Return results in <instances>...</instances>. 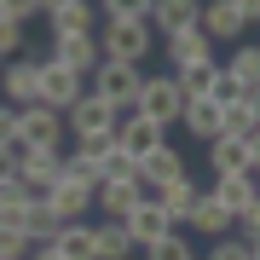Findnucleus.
I'll return each mask as SVG.
<instances>
[{"label":"nucleus","instance_id":"nucleus-1","mask_svg":"<svg viewBox=\"0 0 260 260\" xmlns=\"http://www.w3.org/2000/svg\"><path fill=\"white\" fill-rule=\"evenodd\" d=\"M150 18H104V35H99V47L104 58H121V64H145L150 58Z\"/></svg>","mask_w":260,"mask_h":260},{"label":"nucleus","instance_id":"nucleus-2","mask_svg":"<svg viewBox=\"0 0 260 260\" xmlns=\"http://www.w3.org/2000/svg\"><path fill=\"white\" fill-rule=\"evenodd\" d=\"M116 121H121V110H116V104H104L93 87H87V93L64 110L70 139H116Z\"/></svg>","mask_w":260,"mask_h":260},{"label":"nucleus","instance_id":"nucleus-3","mask_svg":"<svg viewBox=\"0 0 260 260\" xmlns=\"http://www.w3.org/2000/svg\"><path fill=\"white\" fill-rule=\"evenodd\" d=\"M81 93H87V75L64 70L58 58H35V104H52V110L64 116Z\"/></svg>","mask_w":260,"mask_h":260},{"label":"nucleus","instance_id":"nucleus-4","mask_svg":"<svg viewBox=\"0 0 260 260\" xmlns=\"http://www.w3.org/2000/svg\"><path fill=\"white\" fill-rule=\"evenodd\" d=\"M139 81H145V70L139 64H121V58H99V70H93V93L104 104H116V110H133Z\"/></svg>","mask_w":260,"mask_h":260},{"label":"nucleus","instance_id":"nucleus-5","mask_svg":"<svg viewBox=\"0 0 260 260\" xmlns=\"http://www.w3.org/2000/svg\"><path fill=\"white\" fill-rule=\"evenodd\" d=\"M133 110L150 116V121H162V127H174L179 110H185V93H179L174 75H145V81H139V99H133Z\"/></svg>","mask_w":260,"mask_h":260},{"label":"nucleus","instance_id":"nucleus-6","mask_svg":"<svg viewBox=\"0 0 260 260\" xmlns=\"http://www.w3.org/2000/svg\"><path fill=\"white\" fill-rule=\"evenodd\" d=\"M70 127L52 104H23L18 110V145H41V150H64Z\"/></svg>","mask_w":260,"mask_h":260},{"label":"nucleus","instance_id":"nucleus-7","mask_svg":"<svg viewBox=\"0 0 260 260\" xmlns=\"http://www.w3.org/2000/svg\"><path fill=\"white\" fill-rule=\"evenodd\" d=\"M185 174V156H179V145H156V150H145L139 156V197H150V203H156V191L168 185V179H179Z\"/></svg>","mask_w":260,"mask_h":260},{"label":"nucleus","instance_id":"nucleus-8","mask_svg":"<svg viewBox=\"0 0 260 260\" xmlns=\"http://www.w3.org/2000/svg\"><path fill=\"white\" fill-rule=\"evenodd\" d=\"M162 58H168V70H185V64H208V58H214V41L203 35V23L168 29V35H162Z\"/></svg>","mask_w":260,"mask_h":260},{"label":"nucleus","instance_id":"nucleus-9","mask_svg":"<svg viewBox=\"0 0 260 260\" xmlns=\"http://www.w3.org/2000/svg\"><path fill=\"white\" fill-rule=\"evenodd\" d=\"M58 162L64 150H41V145H18V179L29 185V197H47L58 185Z\"/></svg>","mask_w":260,"mask_h":260},{"label":"nucleus","instance_id":"nucleus-10","mask_svg":"<svg viewBox=\"0 0 260 260\" xmlns=\"http://www.w3.org/2000/svg\"><path fill=\"white\" fill-rule=\"evenodd\" d=\"M197 23H203V35L214 41V47H237L243 41V12L232 6V0H203V12H197Z\"/></svg>","mask_w":260,"mask_h":260},{"label":"nucleus","instance_id":"nucleus-11","mask_svg":"<svg viewBox=\"0 0 260 260\" xmlns=\"http://www.w3.org/2000/svg\"><path fill=\"white\" fill-rule=\"evenodd\" d=\"M121 232L133 237V249H145V243H156L162 232H174V220L162 214V203H150V197H139L127 214H121Z\"/></svg>","mask_w":260,"mask_h":260},{"label":"nucleus","instance_id":"nucleus-12","mask_svg":"<svg viewBox=\"0 0 260 260\" xmlns=\"http://www.w3.org/2000/svg\"><path fill=\"white\" fill-rule=\"evenodd\" d=\"M162 139H168L162 121H150V116H139V110H121V121H116V145H121V150L145 156V150H156Z\"/></svg>","mask_w":260,"mask_h":260},{"label":"nucleus","instance_id":"nucleus-13","mask_svg":"<svg viewBox=\"0 0 260 260\" xmlns=\"http://www.w3.org/2000/svg\"><path fill=\"white\" fill-rule=\"evenodd\" d=\"M52 58H58L64 70H75V75H93V70H99V58H104L99 29H93V35H58V41H52Z\"/></svg>","mask_w":260,"mask_h":260},{"label":"nucleus","instance_id":"nucleus-14","mask_svg":"<svg viewBox=\"0 0 260 260\" xmlns=\"http://www.w3.org/2000/svg\"><path fill=\"white\" fill-rule=\"evenodd\" d=\"M0 93H6V104H35V58H0Z\"/></svg>","mask_w":260,"mask_h":260},{"label":"nucleus","instance_id":"nucleus-15","mask_svg":"<svg viewBox=\"0 0 260 260\" xmlns=\"http://www.w3.org/2000/svg\"><path fill=\"white\" fill-rule=\"evenodd\" d=\"M133 203H139V179H99L93 185V214L99 220H121Z\"/></svg>","mask_w":260,"mask_h":260},{"label":"nucleus","instance_id":"nucleus-16","mask_svg":"<svg viewBox=\"0 0 260 260\" xmlns=\"http://www.w3.org/2000/svg\"><path fill=\"white\" fill-rule=\"evenodd\" d=\"M185 225H197V237H208V243H214V237H232V225H237V220H232V208H225L214 191H203Z\"/></svg>","mask_w":260,"mask_h":260},{"label":"nucleus","instance_id":"nucleus-17","mask_svg":"<svg viewBox=\"0 0 260 260\" xmlns=\"http://www.w3.org/2000/svg\"><path fill=\"white\" fill-rule=\"evenodd\" d=\"M47 29H52V41L58 35H93V29H99V6H93V0H70V6L47 12Z\"/></svg>","mask_w":260,"mask_h":260},{"label":"nucleus","instance_id":"nucleus-18","mask_svg":"<svg viewBox=\"0 0 260 260\" xmlns=\"http://www.w3.org/2000/svg\"><path fill=\"white\" fill-rule=\"evenodd\" d=\"M179 127H185L191 139H214V133H220V99L191 93V99H185V110H179Z\"/></svg>","mask_w":260,"mask_h":260},{"label":"nucleus","instance_id":"nucleus-19","mask_svg":"<svg viewBox=\"0 0 260 260\" xmlns=\"http://www.w3.org/2000/svg\"><path fill=\"white\" fill-rule=\"evenodd\" d=\"M197 197H203V191H197V179H191V174H179V179H168V185L156 191V203H162V214H168L174 225H185V220H191V208H197Z\"/></svg>","mask_w":260,"mask_h":260},{"label":"nucleus","instance_id":"nucleus-20","mask_svg":"<svg viewBox=\"0 0 260 260\" xmlns=\"http://www.w3.org/2000/svg\"><path fill=\"white\" fill-rule=\"evenodd\" d=\"M208 168H214V174H249V139L214 133V139H208Z\"/></svg>","mask_w":260,"mask_h":260},{"label":"nucleus","instance_id":"nucleus-21","mask_svg":"<svg viewBox=\"0 0 260 260\" xmlns=\"http://www.w3.org/2000/svg\"><path fill=\"white\" fill-rule=\"evenodd\" d=\"M52 249L64 260H99V249H93V214H87V220H64V232H58Z\"/></svg>","mask_w":260,"mask_h":260},{"label":"nucleus","instance_id":"nucleus-22","mask_svg":"<svg viewBox=\"0 0 260 260\" xmlns=\"http://www.w3.org/2000/svg\"><path fill=\"white\" fill-rule=\"evenodd\" d=\"M208 191L220 197L225 208H232V220H237L249 203H260V191H254V179H249V174H214V185H208Z\"/></svg>","mask_w":260,"mask_h":260},{"label":"nucleus","instance_id":"nucleus-23","mask_svg":"<svg viewBox=\"0 0 260 260\" xmlns=\"http://www.w3.org/2000/svg\"><path fill=\"white\" fill-rule=\"evenodd\" d=\"M197 12H203V0H150V29L156 35L185 29V23H197Z\"/></svg>","mask_w":260,"mask_h":260},{"label":"nucleus","instance_id":"nucleus-24","mask_svg":"<svg viewBox=\"0 0 260 260\" xmlns=\"http://www.w3.org/2000/svg\"><path fill=\"white\" fill-rule=\"evenodd\" d=\"M47 203L64 214V220H87V214H93V185H70V179H58V185L47 191Z\"/></svg>","mask_w":260,"mask_h":260},{"label":"nucleus","instance_id":"nucleus-25","mask_svg":"<svg viewBox=\"0 0 260 260\" xmlns=\"http://www.w3.org/2000/svg\"><path fill=\"white\" fill-rule=\"evenodd\" d=\"M23 232H29V243H58V232H64V214H58L47 197H35V203H29Z\"/></svg>","mask_w":260,"mask_h":260},{"label":"nucleus","instance_id":"nucleus-26","mask_svg":"<svg viewBox=\"0 0 260 260\" xmlns=\"http://www.w3.org/2000/svg\"><path fill=\"white\" fill-rule=\"evenodd\" d=\"M93 249H99V260H127L133 237L121 232V220H93Z\"/></svg>","mask_w":260,"mask_h":260},{"label":"nucleus","instance_id":"nucleus-27","mask_svg":"<svg viewBox=\"0 0 260 260\" xmlns=\"http://www.w3.org/2000/svg\"><path fill=\"white\" fill-rule=\"evenodd\" d=\"M145 260H197V249H191V237L174 225V232H162L156 243H145Z\"/></svg>","mask_w":260,"mask_h":260},{"label":"nucleus","instance_id":"nucleus-28","mask_svg":"<svg viewBox=\"0 0 260 260\" xmlns=\"http://www.w3.org/2000/svg\"><path fill=\"white\" fill-rule=\"evenodd\" d=\"M58 179H70V185H99L104 168L93 156H81V150H64V162H58Z\"/></svg>","mask_w":260,"mask_h":260},{"label":"nucleus","instance_id":"nucleus-29","mask_svg":"<svg viewBox=\"0 0 260 260\" xmlns=\"http://www.w3.org/2000/svg\"><path fill=\"white\" fill-rule=\"evenodd\" d=\"M220 133H232V139H249V133H254L249 93H243V99H232V104H220Z\"/></svg>","mask_w":260,"mask_h":260},{"label":"nucleus","instance_id":"nucleus-30","mask_svg":"<svg viewBox=\"0 0 260 260\" xmlns=\"http://www.w3.org/2000/svg\"><path fill=\"white\" fill-rule=\"evenodd\" d=\"M225 75H237L243 93H249V87H260V47H237L232 58H225Z\"/></svg>","mask_w":260,"mask_h":260},{"label":"nucleus","instance_id":"nucleus-31","mask_svg":"<svg viewBox=\"0 0 260 260\" xmlns=\"http://www.w3.org/2000/svg\"><path fill=\"white\" fill-rule=\"evenodd\" d=\"M168 75H174V81H179V93H208V87H214V75H220V64H214V58H208V64H185V70H168Z\"/></svg>","mask_w":260,"mask_h":260},{"label":"nucleus","instance_id":"nucleus-32","mask_svg":"<svg viewBox=\"0 0 260 260\" xmlns=\"http://www.w3.org/2000/svg\"><path fill=\"white\" fill-rule=\"evenodd\" d=\"M104 179H139V156L121 150V145H110L104 150Z\"/></svg>","mask_w":260,"mask_h":260},{"label":"nucleus","instance_id":"nucleus-33","mask_svg":"<svg viewBox=\"0 0 260 260\" xmlns=\"http://www.w3.org/2000/svg\"><path fill=\"white\" fill-rule=\"evenodd\" d=\"M104 18H150V0H99Z\"/></svg>","mask_w":260,"mask_h":260},{"label":"nucleus","instance_id":"nucleus-34","mask_svg":"<svg viewBox=\"0 0 260 260\" xmlns=\"http://www.w3.org/2000/svg\"><path fill=\"white\" fill-rule=\"evenodd\" d=\"M18 52H23V23L0 18V58H18Z\"/></svg>","mask_w":260,"mask_h":260},{"label":"nucleus","instance_id":"nucleus-35","mask_svg":"<svg viewBox=\"0 0 260 260\" xmlns=\"http://www.w3.org/2000/svg\"><path fill=\"white\" fill-rule=\"evenodd\" d=\"M208 260H249V243H243V237H214Z\"/></svg>","mask_w":260,"mask_h":260},{"label":"nucleus","instance_id":"nucleus-36","mask_svg":"<svg viewBox=\"0 0 260 260\" xmlns=\"http://www.w3.org/2000/svg\"><path fill=\"white\" fill-rule=\"evenodd\" d=\"M0 18L29 23V18H41V0H0Z\"/></svg>","mask_w":260,"mask_h":260},{"label":"nucleus","instance_id":"nucleus-37","mask_svg":"<svg viewBox=\"0 0 260 260\" xmlns=\"http://www.w3.org/2000/svg\"><path fill=\"white\" fill-rule=\"evenodd\" d=\"M232 232H243V243H260V203H249V208L237 214V225H232Z\"/></svg>","mask_w":260,"mask_h":260},{"label":"nucleus","instance_id":"nucleus-38","mask_svg":"<svg viewBox=\"0 0 260 260\" xmlns=\"http://www.w3.org/2000/svg\"><path fill=\"white\" fill-rule=\"evenodd\" d=\"M0 145H18V104L0 99Z\"/></svg>","mask_w":260,"mask_h":260},{"label":"nucleus","instance_id":"nucleus-39","mask_svg":"<svg viewBox=\"0 0 260 260\" xmlns=\"http://www.w3.org/2000/svg\"><path fill=\"white\" fill-rule=\"evenodd\" d=\"M116 139H75V150H81V156H93L99 168H104V150H110Z\"/></svg>","mask_w":260,"mask_h":260},{"label":"nucleus","instance_id":"nucleus-40","mask_svg":"<svg viewBox=\"0 0 260 260\" xmlns=\"http://www.w3.org/2000/svg\"><path fill=\"white\" fill-rule=\"evenodd\" d=\"M18 179V145H0V185Z\"/></svg>","mask_w":260,"mask_h":260},{"label":"nucleus","instance_id":"nucleus-41","mask_svg":"<svg viewBox=\"0 0 260 260\" xmlns=\"http://www.w3.org/2000/svg\"><path fill=\"white\" fill-rule=\"evenodd\" d=\"M232 6L243 12V23H260V0H232Z\"/></svg>","mask_w":260,"mask_h":260},{"label":"nucleus","instance_id":"nucleus-42","mask_svg":"<svg viewBox=\"0 0 260 260\" xmlns=\"http://www.w3.org/2000/svg\"><path fill=\"white\" fill-rule=\"evenodd\" d=\"M29 260H64V254H58L52 243H35V249H29Z\"/></svg>","mask_w":260,"mask_h":260},{"label":"nucleus","instance_id":"nucleus-43","mask_svg":"<svg viewBox=\"0 0 260 260\" xmlns=\"http://www.w3.org/2000/svg\"><path fill=\"white\" fill-rule=\"evenodd\" d=\"M249 162L260 168V121H254V133H249Z\"/></svg>","mask_w":260,"mask_h":260},{"label":"nucleus","instance_id":"nucleus-44","mask_svg":"<svg viewBox=\"0 0 260 260\" xmlns=\"http://www.w3.org/2000/svg\"><path fill=\"white\" fill-rule=\"evenodd\" d=\"M249 110H254V121H260V87H249Z\"/></svg>","mask_w":260,"mask_h":260},{"label":"nucleus","instance_id":"nucleus-45","mask_svg":"<svg viewBox=\"0 0 260 260\" xmlns=\"http://www.w3.org/2000/svg\"><path fill=\"white\" fill-rule=\"evenodd\" d=\"M58 6H70V0H41V18H47V12H58Z\"/></svg>","mask_w":260,"mask_h":260},{"label":"nucleus","instance_id":"nucleus-46","mask_svg":"<svg viewBox=\"0 0 260 260\" xmlns=\"http://www.w3.org/2000/svg\"><path fill=\"white\" fill-rule=\"evenodd\" d=\"M249 260H260V243H249Z\"/></svg>","mask_w":260,"mask_h":260}]
</instances>
